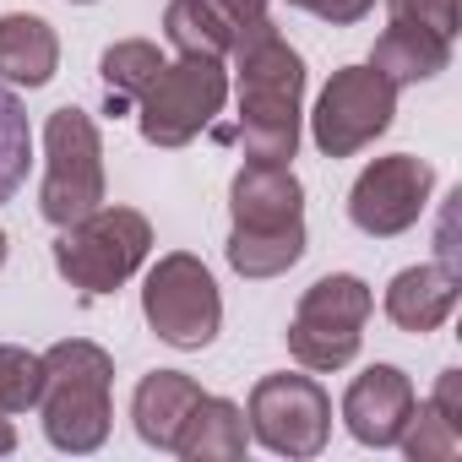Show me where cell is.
<instances>
[{
    "label": "cell",
    "instance_id": "obj_15",
    "mask_svg": "<svg viewBox=\"0 0 462 462\" xmlns=\"http://www.w3.org/2000/svg\"><path fill=\"white\" fill-rule=\"evenodd\" d=\"M245 440H251L245 408L201 392L185 430H180V440H174V457H185V462H228V457H245Z\"/></svg>",
    "mask_w": 462,
    "mask_h": 462
},
{
    "label": "cell",
    "instance_id": "obj_17",
    "mask_svg": "<svg viewBox=\"0 0 462 462\" xmlns=\"http://www.w3.org/2000/svg\"><path fill=\"white\" fill-rule=\"evenodd\" d=\"M370 66L392 82V88H408V82H430L451 66V39L430 33V28H413V23H392L381 39H375V55Z\"/></svg>",
    "mask_w": 462,
    "mask_h": 462
},
{
    "label": "cell",
    "instance_id": "obj_22",
    "mask_svg": "<svg viewBox=\"0 0 462 462\" xmlns=\"http://www.w3.org/2000/svg\"><path fill=\"white\" fill-rule=\"evenodd\" d=\"M39 402V354L0 343V413H28Z\"/></svg>",
    "mask_w": 462,
    "mask_h": 462
},
{
    "label": "cell",
    "instance_id": "obj_2",
    "mask_svg": "<svg viewBox=\"0 0 462 462\" xmlns=\"http://www.w3.org/2000/svg\"><path fill=\"white\" fill-rule=\"evenodd\" d=\"M228 267L240 278H283L305 256V185L289 163L245 158L228 185Z\"/></svg>",
    "mask_w": 462,
    "mask_h": 462
},
{
    "label": "cell",
    "instance_id": "obj_14",
    "mask_svg": "<svg viewBox=\"0 0 462 462\" xmlns=\"http://www.w3.org/2000/svg\"><path fill=\"white\" fill-rule=\"evenodd\" d=\"M462 278H457V267H408V273H397L392 278V289H386V316H392V327H402V332H435L451 310H457V289Z\"/></svg>",
    "mask_w": 462,
    "mask_h": 462
},
{
    "label": "cell",
    "instance_id": "obj_24",
    "mask_svg": "<svg viewBox=\"0 0 462 462\" xmlns=\"http://www.w3.org/2000/svg\"><path fill=\"white\" fill-rule=\"evenodd\" d=\"M294 6H300V12H316V17L332 23V28H354V23L370 17L375 0H294Z\"/></svg>",
    "mask_w": 462,
    "mask_h": 462
},
{
    "label": "cell",
    "instance_id": "obj_3",
    "mask_svg": "<svg viewBox=\"0 0 462 462\" xmlns=\"http://www.w3.org/2000/svg\"><path fill=\"white\" fill-rule=\"evenodd\" d=\"M109 381H115V359L88 337H66L39 354V402L33 408L44 419L50 446L98 451L109 440Z\"/></svg>",
    "mask_w": 462,
    "mask_h": 462
},
{
    "label": "cell",
    "instance_id": "obj_29",
    "mask_svg": "<svg viewBox=\"0 0 462 462\" xmlns=\"http://www.w3.org/2000/svg\"><path fill=\"white\" fill-rule=\"evenodd\" d=\"M71 6H93V0H71Z\"/></svg>",
    "mask_w": 462,
    "mask_h": 462
},
{
    "label": "cell",
    "instance_id": "obj_5",
    "mask_svg": "<svg viewBox=\"0 0 462 462\" xmlns=\"http://www.w3.org/2000/svg\"><path fill=\"white\" fill-rule=\"evenodd\" d=\"M93 207H104V136L93 125L88 109L66 104L44 120V190H39V212L66 228L77 217H88Z\"/></svg>",
    "mask_w": 462,
    "mask_h": 462
},
{
    "label": "cell",
    "instance_id": "obj_7",
    "mask_svg": "<svg viewBox=\"0 0 462 462\" xmlns=\"http://www.w3.org/2000/svg\"><path fill=\"white\" fill-rule=\"evenodd\" d=\"M370 310H375V300H370L365 278H354V273H332V278L310 283L289 321V354L305 370H343L365 343Z\"/></svg>",
    "mask_w": 462,
    "mask_h": 462
},
{
    "label": "cell",
    "instance_id": "obj_10",
    "mask_svg": "<svg viewBox=\"0 0 462 462\" xmlns=\"http://www.w3.org/2000/svg\"><path fill=\"white\" fill-rule=\"evenodd\" d=\"M245 424L278 457H316L332 435V397L310 375H262Z\"/></svg>",
    "mask_w": 462,
    "mask_h": 462
},
{
    "label": "cell",
    "instance_id": "obj_23",
    "mask_svg": "<svg viewBox=\"0 0 462 462\" xmlns=\"http://www.w3.org/2000/svg\"><path fill=\"white\" fill-rule=\"evenodd\" d=\"M386 12H392V23H413L440 39L457 33V0H386Z\"/></svg>",
    "mask_w": 462,
    "mask_h": 462
},
{
    "label": "cell",
    "instance_id": "obj_4",
    "mask_svg": "<svg viewBox=\"0 0 462 462\" xmlns=\"http://www.w3.org/2000/svg\"><path fill=\"white\" fill-rule=\"evenodd\" d=\"M152 251V223L136 207H93L55 240V273L82 294H115Z\"/></svg>",
    "mask_w": 462,
    "mask_h": 462
},
{
    "label": "cell",
    "instance_id": "obj_6",
    "mask_svg": "<svg viewBox=\"0 0 462 462\" xmlns=\"http://www.w3.org/2000/svg\"><path fill=\"white\" fill-rule=\"evenodd\" d=\"M228 98V71L217 55H180L174 66H163L142 98H136V125L152 147H185L196 142L217 109Z\"/></svg>",
    "mask_w": 462,
    "mask_h": 462
},
{
    "label": "cell",
    "instance_id": "obj_20",
    "mask_svg": "<svg viewBox=\"0 0 462 462\" xmlns=\"http://www.w3.org/2000/svg\"><path fill=\"white\" fill-rule=\"evenodd\" d=\"M28 158H33L28 109L12 88H0V201H12L17 185L28 180Z\"/></svg>",
    "mask_w": 462,
    "mask_h": 462
},
{
    "label": "cell",
    "instance_id": "obj_27",
    "mask_svg": "<svg viewBox=\"0 0 462 462\" xmlns=\"http://www.w3.org/2000/svg\"><path fill=\"white\" fill-rule=\"evenodd\" d=\"M6 451H17V430H12L6 413H0V457H6Z\"/></svg>",
    "mask_w": 462,
    "mask_h": 462
},
{
    "label": "cell",
    "instance_id": "obj_12",
    "mask_svg": "<svg viewBox=\"0 0 462 462\" xmlns=\"http://www.w3.org/2000/svg\"><path fill=\"white\" fill-rule=\"evenodd\" d=\"M408 413H413V381L397 365H370L343 392V419H348V435L359 446H375V451L397 446Z\"/></svg>",
    "mask_w": 462,
    "mask_h": 462
},
{
    "label": "cell",
    "instance_id": "obj_28",
    "mask_svg": "<svg viewBox=\"0 0 462 462\" xmlns=\"http://www.w3.org/2000/svg\"><path fill=\"white\" fill-rule=\"evenodd\" d=\"M6 251H12V240H6V228H0V267H6Z\"/></svg>",
    "mask_w": 462,
    "mask_h": 462
},
{
    "label": "cell",
    "instance_id": "obj_8",
    "mask_svg": "<svg viewBox=\"0 0 462 462\" xmlns=\"http://www.w3.org/2000/svg\"><path fill=\"white\" fill-rule=\"evenodd\" d=\"M142 316L158 332V343L207 348L223 327V300H217L212 273L190 251H169V256H158V267L142 283Z\"/></svg>",
    "mask_w": 462,
    "mask_h": 462
},
{
    "label": "cell",
    "instance_id": "obj_25",
    "mask_svg": "<svg viewBox=\"0 0 462 462\" xmlns=\"http://www.w3.org/2000/svg\"><path fill=\"white\" fill-rule=\"evenodd\" d=\"M457 430H462V370H440V381H435V397H430Z\"/></svg>",
    "mask_w": 462,
    "mask_h": 462
},
{
    "label": "cell",
    "instance_id": "obj_9",
    "mask_svg": "<svg viewBox=\"0 0 462 462\" xmlns=\"http://www.w3.org/2000/svg\"><path fill=\"white\" fill-rule=\"evenodd\" d=\"M392 115H397V88L375 66H343L316 98L310 136L327 158H354L392 125Z\"/></svg>",
    "mask_w": 462,
    "mask_h": 462
},
{
    "label": "cell",
    "instance_id": "obj_19",
    "mask_svg": "<svg viewBox=\"0 0 462 462\" xmlns=\"http://www.w3.org/2000/svg\"><path fill=\"white\" fill-rule=\"evenodd\" d=\"M158 71H163V55H158V44H147V39H120V44H109L104 60H98V77H104L115 109H125L131 98H142V88H147Z\"/></svg>",
    "mask_w": 462,
    "mask_h": 462
},
{
    "label": "cell",
    "instance_id": "obj_21",
    "mask_svg": "<svg viewBox=\"0 0 462 462\" xmlns=\"http://www.w3.org/2000/svg\"><path fill=\"white\" fill-rule=\"evenodd\" d=\"M397 446H402L413 462H451V457L462 451V430H457L435 402H413V413H408Z\"/></svg>",
    "mask_w": 462,
    "mask_h": 462
},
{
    "label": "cell",
    "instance_id": "obj_1",
    "mask_svg": "<svg viewBox=\"0 0 462 462\" xmlns=\"http://www.w3.org/2000/svg\"><path fill=\"white\" fill-rule=\"evenodd\" d=\"M235 71H240V125L228 142H240L245 158L289 163L300 147V98H305V60L273 28V17L235 28Z\"/></svg>",
    "mask_w": 462,
    "mask_h": 462
},
{
    "label": "cell",
    "instance_id": "obj_13",
    "mask_svg": "<svg viewBox=\"0 0 462 462\" xmlns=\"http://www.w3.org/2000/svg\"><path fill=\"white\" fill-rule=\"evenodd\" d=\"M196 397H201V386H196L185 370H152V375H142L136 392H131L136 435H142L147 446H158V451H174V440H180V430H185Z\"/></svg>",
    "mask_w": 462,
    "mask_h": 462
},
{
    "label": "cell",
    "instance_id": "obj_18",
    "mask_svg": "<svg viewBox=\"0 0 462 462\" xmlns=\"http://www.w3.org/2000/svg\"><path fill=\"white\" fill-rule=\"evenodd\" d=\"M163 28H169V44L180 55H228L235 44V23H228L212 0H169L163 12Z\"/></svg>",
    "mask_w": 462,
    "mask_h": 462
},
{
    "label": "cell",
    "instance_id": "obj_26",
    "mask_svg": "<svg viewBox=\"0 0 462 462\" xmlns=\"http://www.w3.org/2000/svg\"><path fill=\"white\" fill-rule=\"evenodd\" d=\"M212 6H217L228 23H235V28H240V23H256V17H267V0H212Z\"/></svg>",
    "mask_w": 462,
    "mask_h": 462
},
{
    "label": "cell",
    "instance_id": "obj_11",
    "mask_svg": "<svg viewBox=\"0 0 462 462\" xmlns=\"http://www.w3.org/2000/svg\"><path fill=\"white\" fill-rule=\"evenodd\" d=\"M430 190H435V169L413 152H392V158H375L354 190H348V217L359 235L370 240H392L402 228H413L430 207Z\"/></svg>",
    "mask_w": 462,
    "mask_h": 462
},
{
    "label": "cell",
    "instance_id": "obj_16",
    "mask_svg": "<svg viewBox=\"0 0 462 462\" xmlns=\"http://www.w3.org/2000/svg\"><path fill=\"white\" fill-rule=\"evenodd\" d=\"M60 66V39L44 17L33 12H12L0 17V77L17 88H44Z\"/></svg>",
    "mask_w": 462,
    "mask_h": 462
}]
</instances>
